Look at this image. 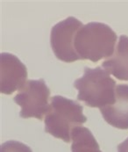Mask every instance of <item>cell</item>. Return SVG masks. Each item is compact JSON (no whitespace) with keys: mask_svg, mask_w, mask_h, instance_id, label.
Masks as SVG:
<instances>
[{"mask_svg":"<svg viewBox=\"0 0 128 152\" xmlns=\"http://www.w3.org/2000/svg\"><path fill=\"white\" fill-rule=\"evenodd\" d=\"M1 85L0 91L12 94L20 91L27 82V69L20 60L9 53H1Z\"/></svg>","mask_w":128,"mask_h":152,"instance_id":"obj_6","label":"cell"},{"mask_svg":"<svg viewBox=\"0 0 128 152\" xmlns=\"http://www.w3.org/2000/svg\"><path fill=\"white\" fill-rule=\"evenodd\" d=\"M72 152H102L90 130L83 126L75 127L70 134Z\"/></svg>","mask_w":128,"mask_h":152,"instance_id":"obj_9","label":"cell"},{"mask_svg":"<svg viewBox=\"0 0 128 152\" xmlns=\"http://www.w3.org/2000/svg\"><path fill=\"white\" fill-rule=\"evenodd\" d=\"M0 152H33L31 148L18 141H8L1 144Z\"/></svg>","mask_w":128,"mask_h":152,"instance_id":"obj_10","label":"cell"},{"mask_svg":"<svg viewBox=\"0 0 128 152\" xmlns=\"http://www.w3.org/2000/svg\"><path fill=\"white\" fill-rule=\"evenodd\" d=\"M49 97V88L43 79L29 80L19 91L13 100L21 107V118L43 120L50 107Z\"/></svg>","mask_w":128,"mask_h":152,"instance_id":"obj_4","label":"cell"},{"mask_svg":"<svg viewBox=\"0 0 128 152\" xmlns=\"http://www.w3.org/2000/svg\"><path fill=\"white\" fill-rule=\"evenodd\" d=\"M83 23L74 17H68L55 25L51 30L50 42L55 56L65 63L80 60L75 49V38Z\"/></svg>","mask_w":128,"mask_h":152,"instance_id":"obj_5","label":"cell"},{"mask_svg":"<svg viewBox=\"0 0 128 152\" xmlns=\"http://www.w3.org/2000/svg\"><path fill=\"white\" fill-rule=\"evenodd\" d=\"M117 40L116 33L109 26L90 22L78 30L74 46L80 60L97 63L113 55Z\"/></svg>","mask_w":128,"mask_h":152,"instance_id":"obj_1","label":"cell"},{"mask_svg":"<svg viewBox=\"0 0 128 152\" xmlns=\"http://www.w3.org/2000/svg\"><path fill=\"white\" fill-rule=\"evenodd\" d=\"M115 102L100 109L108 124L119 129H128V85H119L115 90Z\"/></svg>","mask_w":128,"mask_h":152,"instance_id":"obj_7","label":"cell"},{"mask_svg":"<svg viewBox=\"0 0 128 152\" xmlns=\"http://www.w3.org/2000/svg\"><path fill=\"white\" fill-rule=\"evenodd\" d=\"M102 66L116 78L128 81V36L119 37L114 55L103 62Z\"/></svg>","mask_w":128,"mask_h":152,"instance_id":"obj_8","label":"cell"},{"mask_svg":"<svg viewBox=\"0 0 128 152\" xmlns=\"http://www.w3.org/2000/svg\"><path fill=\"white\" fill-rule=\"evenodd\" d=\"M83 110L84 107L74 100L62 96L53 97L45 116V131L55 138L70 142L72 129L87 121Z\"/></svg>","mask_w":128,"mask_h":152,"instance_id":"obj_3","label":"cell"},{"mask_svg":"<svg viewBox=\"0 0 128 152\" xmlns=\"http://www.w3.org/2000/svg\"><path fill=\"white\" fill-rule=\"evenodd\" d=\"M78 91L77 99L89 107L104 108L115 102L116 82L105 69L84 68V76L74 83Z\"/></svg>","mask_w":128,"mask_h":152,"instance_id":"obj_2","label":"cell"},{"mask_svg":"<svg viewBox=\"0 0 128 152\" xmlns=\"http://www.w3.org/2000/svg\"><path fill=\"white\" fill-rule=\"evenodd\" d=\"M118 152H128V138L118 145Z\"/></svg>","mask_w":128,"mask_h":152,"instance_id":"obj_11","label":"cell"}]
</instances>
